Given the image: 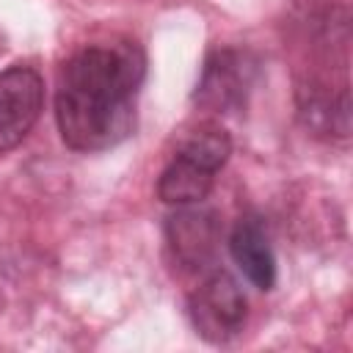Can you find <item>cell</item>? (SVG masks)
<instances>
[{
    "label": "cell",
    "mask_w": 353,
    "mask_h": 353,
    "mask_svg": "<svg viewBox=\"0 0 353 353\" xmlns=\"http://www.w3.org/2000/svg\"><path fill=\"white\" fill-rule=\"evenodd\" d=\"M232 154V141L221 124L204 121L190 130L157 179V196L171 207H190L210 196L215 174Z\"/></svg>",
    "instance_id": "7a4b0ae2"
},
{
    "label": "cell",
    "mask_w": 353,
    "mask_h": 353,
    "mask_svg": "<svg viewBox=\"0 0 353 353\" xmlns=\"http://www.w3.org/2000/svg\"><path fill=\"white\" fill-rule=\"evenodd\" d=\"M44 108V80L30 66L0 72V154L19 146Z\"/></svg>",
    "instance_id": "277c9868"
},
{
    "label": "cell",
    "mask_w": 353,
    "mask_h": 353,
    "mask_svg": "<svg viewBox=\"0 0 353 353\" xmlns=\"http://www.w3.org/2000/svg\"><path fill=\"white\" fill-rule=\"evenodd\" d=\"M229 254L240 273L256 287L270 290L276 284V254L262 218L243 215L229 234Z\"/></svg>",
    "instance_id": "52a82bcc"
},
{
    "label": "cell",
    "mask_w": 353,
    "mask_h": 353,
    "mask_svg": "<svg viewBox=\"0 0 353 353\" xmlns=\"http://www.w3.org/2000/svg\"><path fill=\"white\" fill-rule=\"evenodd\" d=\"M251 80H254V63L248 61L245 52L215 50L201 69L193 99L210 110H232L245 99Z\"/></svg>",
    "instance_id": "8992f818"
},
{
    "label": "cell",
    "mask_w": 353,
    "mask_h": 353,
    "mask_svg": "<svg viewBox=\"0 0 353 353\" xmlns=\"http://www.w3.org/2000/svg\"><path fill=\"white\" fill-rule=\"evenodd\" d=\"M248 303L243 287L226 270H210L188 298V317L207 342H226L245 325Z\"/></svg>",
    "instance_id": "3957f363"
},
{
    "label": "cell",
    "mask_w": 353,
    "mask_h": 353,
    "mask_svg": "<svg viewBox=\"0 0 353 353\" xmlns=\"http://www.w3.org/2000/svg\"><path fill=\"white\" fill-rule=\"evenodd\" d=\"M165 243L185 270H207L221 243V223L210 210H179L165 221Z\"/></svg>",
    "instance_id": "5b68a950"
},
{
    "label": "cell",
    "mask_w": 353,
    "mask_h": 353,
    "mask_svg": "<svg viewBox=\"0 0 353 353\" xmlns=\"http://www.w3.org/2000/svg\"><path fill=\"white\" fill-rule=\"evenodd\" d=\"M146 61L138 44H91L74 52L58 77L55 121L74 152H105L135 130V97Z\"/></svg>",
    "instance_id": "6da1fadb"
}]
</instances>
